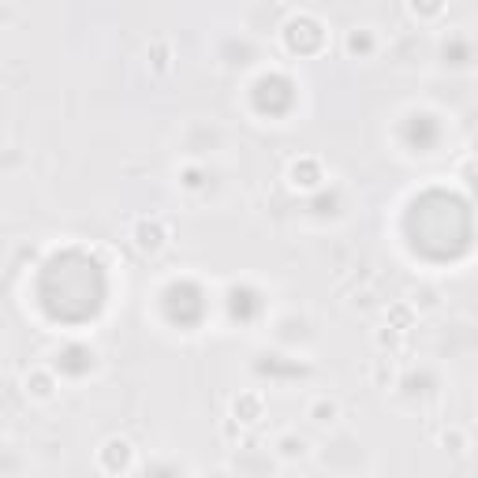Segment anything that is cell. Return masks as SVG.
I'll list each match as a JSON object with an SVG mask.
<instances>
[{
	"label": "cell",
	"instance_id": "obj_1",
	"mask_svg": "<svg viewBox=\"0 0 478 478\" xmlns=\"http://www.w3.org/2000/svg\"><path fill=\"white\" fill-rule=\"evenodd\" d=\"M307 415H310L314 422H322V426H325V422H337L340 407H337V400H325V396H322V400H314V404H310Z\"/></svg>",
	"mask_w": 478,
	"mask_h": 478
}]
</instances>
